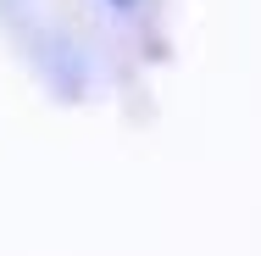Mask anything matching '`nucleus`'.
Listing matches in <instances>:
<instances>
[{"mask_svg":"<svg viewBox=\"0 0 261 256\" xmlns=\"http://www.w3.org/2000/svg\"><path fill=\"white\" fill-rule=\"evenodd\" d=\"M106 6H111V11H134L139 0H106Z\"/></svg>","mask_w":261,"mask_h":256,"instance_id":"obj_1","label":"nucleus"}]
</instances>
